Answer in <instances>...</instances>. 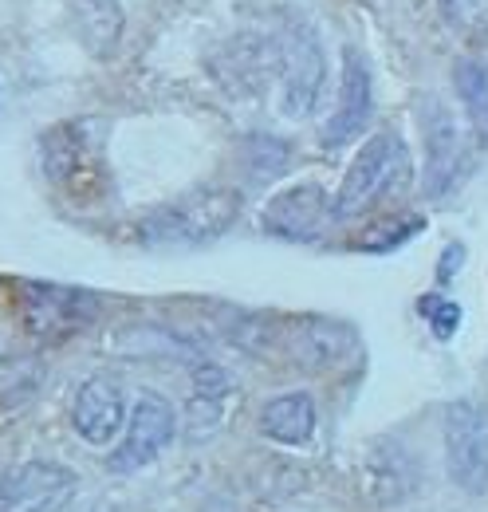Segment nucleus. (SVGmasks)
<instances>
[{
	"label": "nucleus",
	"instance_id": "19",
	"mask_svg": "<svg viewBox=\"0 0 488 512\" xmlns=\"http://www.w3.org/2000/svg\"><path fill=\"white\" fill-rule=\"evenodd\" d=\"M229 390H233V379H229L225 367L201 363V367L193 371V398H225Z\"/></svg>",
	"mask_w": 488,
	"mask_h": 512
},
{
	"label": "nucleus",
	"instance_id": "8",
	"mask_svg": "<svg viewBox=\"0 0 488 512\" xmlns=\"http://www.w3.org/2000/svg\"><path fill=\"white\" fill-rule=\"evenodd\" d=\"M174 430H178L174 406H170L162 394H142V398L134 402V414H130V422H126L122 442L111 449V457H107V469L119 473V477L146 469L162 449L174 442Z\"/></svg>",
	"mask_w": 488,
	"mask_h": 512
},
{
	"label": "nucleus",
	"instance_id": "18",
	"mask_svg": "<svg viewBox=\"0 0 488 512\" xmlns=\"http://www.w3.org/2000/svg\"><path fill=\"white\" fill-rule=\"evenodd\" d=\"M418 312L429 320L437 339H449V335L461 327V308H457L453 300H445V296H422V300H418Z\"/></svg>",
	"mask_w": 488,
	"mask_h": 512
},
{
	"label": "nucleus",
	"instance_id": "5",
	"mask_svg": "<svg viewBox=\"0 0 488 512\" xmlns=\"http://www.w3.org/2000/svg\"><path fill=\"white\" fill-rule=\"evenodd\" d=\"M99 296L83 288H60V284H20V316L32 335L63 339L83 331L99 316Z\"/></svg>",
	"mask_w": 488,
	"mask_h": 512
},
{
	"label": "nucleus",
	"instance_id": "17",
	"mask_svg": "<svg viewBox=\"0 0 488 512\" xmlns=\"http://www.w3.org/2000/svg\"><path fill=\"white\" fill-rule=\"evenodd\" d=\"M422 229H426V221H422V217H402V221H390V225L370 229L363 241H359V249H366V253L398 249L402 241H410V237H414V233H422Z\"/></svg>",
	"mask_w": 488,
	"mask_h": 512
},
{
	"label": "nucleus",
	"instance_id": "3",
	"mask_svg": "<svg viewBox=\"0 0 488 512\" xmlns=\"http://www.w3.org/2000/svg\"><path fill=\"white\" fill-rule=\"evenodd\" d=\"M323 75H327V60H323L319 32L307 20H292L280 40V111L288 119L311 115Z\"/></svg>",
	"mask_w": 488,
	"mask_h": 512
},
{
	"label": "nucleus",
	"instance_id": "10",
	"mask_svg": "<svg viewBox=\"0 0 488 512\" xmlns=\"http://www.w3.org/2000/svg\"><path fill=\"white\" fill-rule=\"evenodd\" d=\"M71 422L79 430L83 442L91 446H107L115 442L126 422V402H122L119 383L111 379H87L75 394V406H71Z\"/></svg>",
	"mask_w": 488,
	"mask_h": 512
},
{
	"label": "nucleus",
	"instance_id": "11",
	"mask_svg": "<svg viewBox=\"0 0 488 512\" xmlns=\"http://www.w3.org/2000/svg\"><path fill=\"white\" fill-rule=\"evenodd\" d=\"M323 221H327V193L319 186H296V190L272 197L264 209V229L276 237H288V241L319 237Z\"/></svg>",
	"mask_w": 488,
	"mask_h": 512
},
{
	"label": "nucleus",
	"instance_id": "20",
	"mask_svg": "<svg viewBox=\"0 0 488 512\" xmlns=\"http://www.w3.org/2000/svg\"><path fill=\"white\" fill-rule=\"evenodd\" d=\"M441 8H445V20L457 24V28L485 24L488 16V0H441Z\"/></svg>",
	"mask_w": 488,
	"mask_h": 512
},
{
	"label": "nucleus",
	"instance_id": "2",
	"mask_svg": "<svg viewBox=\"0 0 488 512\" xmlns=\"http://www.w3.org/2000/svg\"><path fill=\"white\" fill-rule=\"evenodd\" d=\"M410 174V154L402 146L398 134L382 130L374 138H366L363 150L355 154L343 186H339V197H335V221H351L359 217L366 205H374L382 193L398 190Z\"/></svg>",
	"mask_w": 488,
	"mask_h": 512
},
{
	"label": "nucleus",
	"instance_id": "16",
	"mask_svg": "<svg viewBox=\"0 0 488 512\" xmlns=\"http://www.w3.org/2000/svg\"><path fill=\"white\" fill-rule=\"evenodd\" d=\"M44 383V367L36 359H12L0 367V406L4 410H20L36 398V390Z\"/></svg>",
	"mask_w": 488,
	"mask_h": 512
},
{
	"label": "nucleus",
	"instance_id": "14",
	"mask_svg": "<svg viewBox=\"0 0 488 512\" xmlns=\"http://www.w3.org/2000/svg\"><path fill=\"white\" fill-rule=\"evenodd\" d=\"M75 24L95 52H107L119 40L111 28H122V12L115 0H75Z\"/></svg>",
	"mask_w": 488,
	"mask_h": 512
},
{
	"label": "nucleus",
	"instance_id": "13",
	"mask_svg": "<svg viewBox=\"0 0 488 512\" xmlns=\"http://www.w3.org/2000/svg\"><path fill=\"white\" fill-rule=\"evenodd\" d=\"M347 351H351V335L343 327H335V323H311L296 339V359L304 363L307 371H323L327 363L343 359Z\"/></svg>",
	"mask_w": 488,
	"mask_h": 512
},
{
	"label": "nucleus",
	"instance_id": "9",
	"mask_svg": "<svg viewBox=\"0 0 488 512\" xmlns=\"http://www.w3.org/2000/svg\"><path fill=\"white\" fill-rule=\"evenodd\" d=\"M370 111H374V91H370V71L366 60L355 48H343V83H339V103H335V115L331 123L323 127V142L335 150V146H347L355 142L370 123Z\"/></svg>",
	"mask_w": 488,
	"mask_h": 512
},
{
	"label": "nucleus",
	"instance_id": "21",
	"mask_svg": "<svg viewBox=\"0 0 488 512\" xmlns=\"http://www.w3.org/2000/svg\"><path fill=\"white\" fill-rule=\"evenodd\" d=\"M461 260H465V245H449L441 253V264H437V280H453L457 268H461Z\"/></svg>",
	"mask_w": 488,
	"mask_h": 512
},
{
	"label": "nucleus",
	"instance_id": "4",
	"mask_svg": "<svg viewBox=\"0 0 488 512\" xmlns=\"http://www.w3.org/2000/svg\"><path fill=\"white\" fill-rule=\"evenodd\" d=\"M445 465L465 493L488 489V406L457 398L445 410Z\"/></svg>",
	"mask_w": 488,
	"mask_h": 512
},
{
	"label": "nucleus",
	"instance_id": "12",
	"mask_svg": "<svg viewBox=\"0 0 488 512\" xmlns=\"http://www.w3.org/2000/svg\"><path fill=\"white\" fill-rule=\"evenodd\" d=\"M260 430L280 446H304L315 434V398L307 390L276 394L260 410Z\"/></svg>",
	"mask_w": 488,
	"mask_h": 512
},
{
	"label": "nucleus",
	"instance_id": "1",
	"mask_svg": "<svg viewBox=\"0 0 488 512\" xmlns=\"http://www.w3.org/2000/svg\"><path fill=\"white\" fill-rule=\"evenodd\" d=\"M241 217V193L229 186H201L178 201L162 205L142 221V241L146 245H209L221 233L233 229Z\"/></svg>",
	"mask_w": 488,
	"mask_h": 512
},
{
	"label": "nucleus",
	"instance_id": "7",
	"mask_svg": "<svg viewBox=\"0 0 488 512\" xmlns=\"http://www.w3.org/2000/svg\"><path fill=\"white\" fill-rule=\"evenodd\" d=\"M422 134H426V170H422V186L429 197H445L457 186L465 158H469V142L465 130L457 123V115L441 103L426 95L422 99Z\"/></svg>",
	"mask_w": 488,
	"mask_h": 512
},
{
	"label": "nucleus",
	"instance_id": "15",
	"mask_svg": "<svg viewBox=\"0 0 488 512\" xmlns=\"http://www.w3.org/2000/svg\"><path fill=\"white\" fill-rule=\"evenodd\" d=\"M453 87H457L461 103L469 107L473 127L488 138V64L485 60H457V67H453Z\"/></svg>",
	"mask_w": 488,
	"mask_h": 512
},
{
	"label": "nucleus",
	"instance_id": "6",
	"mask_svg": "<svg viewBox=\"0 0 488 512\" xmlns=\"http://www.w3.org/2000/svg\"><path fill=\"white\" fill-rule=\"evenodd\" d=\"M79 477L56 461H24L0 473V512H63Z\"/></svg>",
	"mask_w": 488,
	"mask_h": 512
}]
</instances>
